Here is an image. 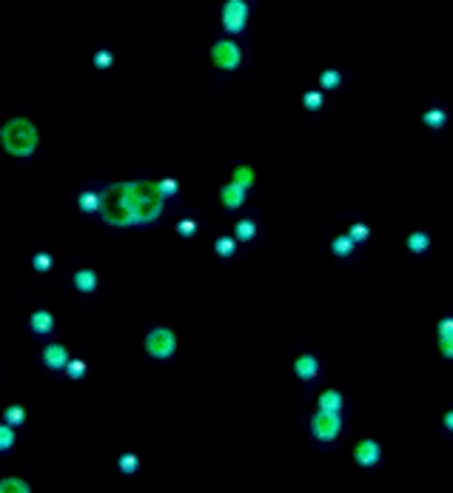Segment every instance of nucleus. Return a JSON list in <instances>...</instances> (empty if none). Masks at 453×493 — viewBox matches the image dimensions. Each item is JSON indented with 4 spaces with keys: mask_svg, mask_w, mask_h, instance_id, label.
<instances>
[{
    "mask_svg": "<svg viewBox=\"0 0 453 493\" xmlns=\"http://www.w3.org/2000/svg\"><path fill=\"white\" fill-rule=\"evenodd\" d=\"M123 192L135 225H148L160 217L165 200L157 192V183H123Z\"/></svg>",
    "mask_w": 453,
    "mask_h": 493,
    "instance_id": "obj_1",
    "label": "nucleus"
},
{
    "mask_svg": "<svg viewBox=\"0 0 453 493\" xmlns=\"http://www.w3.org/2000/svg\"><path fill=\"white\" fill-rule=\"evenodd\" d=\"M0 146L9 157L17 160H29L37 146H40V135H37V126L29 117H12L9 123H3L0 128Z\"/></svg>",
    "mask_w": 453,
    "mask_h": 493,
    "instance_id": "obj_2",
    "label": "nucleus"
},
{
    "mask_svg": "<svg viewBox=\"0 0 453 493\" xmlns=\"http://www.w3.org/2000/svg\"><path fill=\"white\" fill-rule=\"evenodd\" d=\"M143 348H146V354H148L151 359H172V356L177 354V334H174L172 328L157 325V328H151V331L146 334Z\"/></svg>",
    "mask_w": 453,
    "mask_h": 493,
    "instance_id": "obj_3",
    "label": "nucleus"
},
{
    "mask_svg": "<svg viewBox=\"0 0 453 493\" xmlns=\"http://www.w3.org/2000/svg\"><path fill=\"white\" fill-rule=\"evenodd\" d=\"M311 433L316 442H334L336 436L342 433V416L316 408V413L311 416Z\"/></svg>",
    "mask_w": 453,
    "mask_h": 493,
    "instance_id": "obj_4",
    "label": "nucleus"
},
{
    "mask_svg": "<svg viewBox=\"0 0 453 493\" xmlns=\"http://www.w3.org/2000/svg\"><path fill=\"white\" fill-rule=\"evenodd\" d=\"M248 14H251V9H248L245 0H225V6H222V29L229 32V34L245 32Z\"/></svg>",
    "mask_w": 453,
    "mask_h": 493,
    "instance_id": "obj_5",
    "label": "nucleus"
},
{
    "mask_svg": "<svg viewBox=\"0 0 453 493\" xmlns=\"http://www.w3.org/2000/svg\"><path fill=\"white\" fill-rule=\"evenodd\" d=\"M211 63L220 69V71H234L240 69L242 63V49L234 43V41H217L211 46Z\"/></svg>",
    "mask_w": 453,
    "mask_h": 493,
    "instance_id": "obj_6",
    "label": "nucleus"
},
{
    "mask_svg": "<svg viewBox=\"0 0 453 493\" xmlns=\"http://www.w3.org/2000/svg\"><path fill=\"white\" fill-rule=\"evenodd\" d=\"M69 359H71V354H69V348L63 343H46L40 348V365L46 371H51V374H63Z\"/></svg>",
    "mask_w": 453,
    "mask_h": 493,
    "instance_id": "obj_7",
    "label": "nucleus"
},
{
    "mask_svg": "<svg viewBox=\"0 0 453 493\" xmlns=\"http://www.w3.org/2000/svg\"><path fill=\"white\" fill-rule=\"evenodd\" d=\"M382 459V445L376 439H360L353 445V462L360 468H376Z\"/></svg>",
    "mask_w": 453,
    "mask_h": 493,
    "instance_id": "obj_8",
    "label": "nucleus"
},
{
    "mask_svg": "<svg viewBox=\"0 0 453 493\" xmlns=\"http://www.w3.org/2000/svg\"><path fill=\"white\" fill-rule=\"evenodd\" d=\"M29 334H34V336H51V331H54V325H58V319H54V314L49 311V308H37V311H32L29 314Z\"/></svg>",
    "mask_w": 453,
    "mask_h": 493,
    "instance_id": "obj_9",
    "label": "nucleus"
},
{
    "mask_svg": "<svg viewBox=\"0 0 453 493\" xmlns=\"http://www.w3.org/2000/svg\"><path fill=\"white\" fill-rule=\"evenodd\" d=\"M71 288L78 291L80 297H91L94 291L100 288V277L94 268H78L71 274Z\"/></svg>",
    "mask_w": 453,
    "mask_h": 493,
    "instance_id": "obj_10",
    "label": "nucleus"
},
{
    "mask_svg": "<svg viewBox=\"0 0 453 493\" xmlns=\"http://www.w3.org/2000/svg\"><path fill=\"white\" fill-rule=\"evenodd\" d=\"M245 197H248V188H242L240 183H225L220 188V203L225 205V211H237V208L245 205Z\"/></svg>",
    "mask_w": 453,
    "mask_h": 493,
    "instance_id": "obj_11",
    "label": "nucleus"
},
{
    "mask_svg": "<svg viewBox=\"0 0 453 493\" xmlns=\"http://www.w3.org/2000/svg\"><path fill=\"white\" fill-rule=\"evenodd\" d=\"M294 374H297V379H302V382H311V379L319 376V359L314 354H299L294 359Z\"/></svg>",
    "mask_w": 453,
    "mask_h": 493,
    "instance_id": "obj_12",
    "label": "nucleus"
},
{
    "mask_svg": "<svg viewBox=\"0 0 453 493\" xmlns=\"http://www.w3.org/2000/svg\"><path fill=\"white\" fill-rule=\"evenodd\" d=\"M100 203H103V192H97V188H83L78 194V211L86 217H94V214H100Z\"/></svg>",
    "mask_w": 453,
    "mask_h": 493,
    "instance_id": "obj_13",
    "label": "nucleus"
},
{
    "mask_svg": "<svg viewBox=\"0 0 453 493\" xmlns=\"http://www.w3.org/2000/svg\"><path fill=\"white\" fill-rule=\"evenodd\" d=\"M342 405H345V400H342V393L339 391H323L319 393V400H316L319 411H331V413H342Z\"/></svg>",
    "mask_w": 453,
    "mask_h": 493,
    "instance_id": "obj_14",
    "label": "nucleus"
},
{
    "mask_svg": "<svg viewBox=\"0 0 453 493\" xmlns=\"http://www.w3.org/2000/svg\"><path fill=\"white\" fill-rule=\"evenodd\" d=\"M214 254H217L220 260H231V257L237 254V237H234V234L217 237V240H214Z\"/></svg>",
    "mask_w": 453,
    "mask_h": 493,
    "instance_id": "obj_15",
    "label": "nucleus"
},
{
    "mask_svg": "<svg viewBox=\"0 0 453 493\" xmlns=\"http://www.w3.org/2000/svg\"><path fill=\"white\" fill-rule=\"evenodd\" d=\"M3 422H9L12 428H23L26 422H29V413H26V408L23 405H6L3 408Z\"/></svg>",
    "mask_w": 453,
    "mask_h": 493,
    "instance_id": "obj_16",
    "label": "nucleus"
},
{
    "mask_svg": "<svg viewBox=\"0 0 453 493\" xmlns=\"http://www.w3.org/2000/svg\"><path fill=\"white\" fill-rule=\"evenodd\" d=\"M353 249H356V242H353L348 234H339V237H334V240H331V254H334V257H339V260L351 257V254H353Z\"/></svg>",
    "mask_w": 453,
    "mask_h": 493,
    "instance_id": "obj_17",
    "label": "nucleus"
},
{
    "mask_svg": "<svg viewBox=\"0 0 453 493\" xmlns=\"http://www.w3.org/2000/svg\"><path fill=\"white\" fill-rule=\"evenodd\" d=\"M405 245H408L410 254H425V251L430 249V234H428V231H413V234L405 240Z\"/></svg>",
    "mask_w": 453,
    "mask_h": 493,
    "instance_id": "obj_18",
    "label": "nucleus"
},
{
    "mask_svg": "<svg viewBox=\"0 0 453 493\" xmlns=\"http://www.w3.org/2000/svg\"><path fill=\"white\" fill-rule=\"evenodd\" d=\"M14 445H17V428H12L9 422H0V457L14 450Z\"/></svg>",
    "mask_w": 453,
    "mask_h": 493,
    "instance_id": "obj_19",
    "label": "nucleus"
},
{
    "mask_svg": "<svg viewBox=\"0 0 453 493\" xmlns=\"http://www.w3.org/2000/svg\"><path fill=\"white\" fill-rule=\"evenodd\" d=\"M51 268H54V257H51L49 251H34V254H32V271H34V274L43 277V274H49Z\"/></svg>",
    "mask_w": 453,
    "mask_h": 493,
    "instance_id": "obj_20",
    "label": "nucleus"
},
{
    "mask_svg": "<svg viewBox=\"0 0 453 493\" xmlns=\"http://www.w3.org/2000/svg\"><path fill=\"white\" fill-rule=\"evenodd\" d=\"M63 374H66V376L71 379V382H80V379H83V376L89 374V365H86V359H74V356H71L69 363H66V368H63Z\"/></svg>",
    "mask_w": 453,
    "mask_h": 493,
    "instance_id": "obj_21",
    "label": "nucleus"
},
{
    "mask_svg": "<svg viewBox=\"0 0 453 493\" xmlns=\"http://www.w3.org/2000/svg\"><path fill=\"white\" fill-rule=\"evenodd\" d=\"M234 237H237V242H251L257 237V222L254 220H240L234 225Z\"/></svg>",
    "mask_w": 453,
    "mask_h": 493,
    "instance_id": "obj_22",
    "label": "nucleus"
},
{
    "mask_svg": "<svg viewBox=\"0 0 453 493\" xmlns=\"http://www.w3.org/2000/svg\"><path fill=\"white\" fill-rule=\"evenodd\" d=\"M117 470L126 473V477H135V473L140 470V457H137V453H120Z\"/></svg>",
    "mask_w": 453,
    "mask_h": 493,
    "instance_id": "obj_23",
    "label": "nucleus"
},
{
    "mask_svg": "<svg viewBox=\"0 0 453 493\" xmlns=\"http://www.w3.org/2000/svg\"><path fill=\"white\" fill-rule=\"evenodd\" d=\"M422 123H425L428 128H442V126L448 123V111H445V108H428L425 115H422Z\"/></svg>",
    "mask_w": 453,
    "mask_h": 493,
    "instance_id": "obj_24",
    "label": "nucleus"
},
{
    "mask_svg": "<svg viewBox=\"0 0 453 493\" xmlns=\"http://www.w3.org/2000/svg\"><path fill=\"white\" fill-rule=\"evenodd\" d=\"M231 180L240 183L242 188H251L254 180H257V174H254V168H251V165H237V168H234V174H231Z\"/></svg>",
    "mask_w": 453,
    "mask_h": 493,
    "instance_id": "obj_25",
    "label": "nucleus"
},
{
    "mask_svg": "<svg viewBox=\"0 0 453 493\" xmlns=\"http://www.w3.org/2000/svg\"><path fill=\"white\" fill-rule=\"evenodd\" d=\"M6 490H17V493H29V482L21 479V477H6V479H0V493H6Z\"/></svg>",
    "mask_w": 453,
    "mask_h": 493,
    "instance_id": "obj_26",
    "label": "nucleus"
},
{
    "mask_svg": "<svg viewBox=\"0 0 453 493\" xmlns=\"http://www.w3.org/2000/svg\"><path fill=\"white\" fill-rule=\"evenodd\" d=\"M323 103H325V94H323V91H314V89H311V91L302 94V106H305L308 111H319V108H323Z\"/></svg>",
    "mask_w": 453,
    "mask_h": 493,
    "instance_id": "obj_27",
    "label": "nucleus"
},
{
    "mask_svg": "<svg viewBox=\"0 0 453 493\" xmlns=\"http://www.w3.org/2000/svg\"><path fill=\"white\" fill-rule=\"evenodd\" d=\"M111 63H115V54H111V49H97V51H94V69H97V71H108Z\"/></svg>",
    "mask_w": 453,
    "mask_h": 493,
    "instance_id": "obj_28",
    "label": "nucleus"
},
{
    "mask_svg": "<svg viewBox=\"0 0 453 493\" xmlns=\"http://www.w3.org/2000/svg\"><path fill=\"white\" fill-rule=\"evenodd\" d=\"M339 83H342V71H336V69H328V71H323V74H319V86H323L325 91L336 89Z\"/></svg>",
    "mask_w": 453,
    "mask_h": 493,
    "instance_id": "obj_29",
    "label": "nucleus"
},
{
    "mask_svg": "<svg viewBox=\"0 0 453 493\" xmlns=\"http://www.w3.org/2000/svg\"><path fill=\"white\" fill-rule=\"evenodd\" d=\"M157 192L163 194V200H172V197L180 194V183H177L174 177H165V180L157 183Z\"/></svg>",
    "mask_w": 453,
    "mask_h": 493,
    "instance_id": "obj_30",
    "label": "nucleus"
},
{
    "mask_svg": "<svg viewBox=\"0 0 453 493\" xmlns=\"http://www.w3.org/2000/svg\"><path fill=\"white\" fill-rule=\"evenodd\" d=\"M348 237L353 240V242H368V237H371V229L365 222H353L351 229H348Z\"/></svg>",
    "mask_w": 453,
    "mask_h": 493,
    "instance_id": "obj_31",
    "label": "nucleus"
},
{
    "mask_svg": "<svg viewBox=\"0 0 453 493\" xmlns=\"http://www.w3.org/2000/svg\"><path fill=\"white\" fill-rule=\"evenodd\" d=\"M197 229H200V225H197L194 217H183V220L177 222V234H180V237H194Z\"/></svg>",
    "mask_w": 453,
    "mask_h": 493,
    "instance_id": "obj_32",
    "label": "nucleus"
},
{
    "mask_svg": "<svg viewBox=\"0 0 453 493\" xmlns=\"http://www.w3.org/2000/svg\"><path fill=\"white\" fill-rule=\"evenodd\" d=\"M439 354H442L445 359H453V331L439 336Z\"/></svg>",
    "mask_w": 453,
    "mask_h": 493,
    "instance_id": "obj_33",
    "label": "nucleus"
},
{
    "mask_svg": "<svg viewBox=\"0 0 453 493\" xmlns=\"http://www.w3.org/2000/svg\"><path fill=\"white\" fill-rule=\"evenodd\" d=\"M450 331H453V317H442V319H439V325H437V336L450 334Z\"/></svg>",
    "mask_w": 453,
    "mask_h": 493,
    "instance_id": "obj_34",
    "label": "nucleus"
},
{
    "mask_svg": "<svg viewBox=\"0 0 453 493\" xmlns=\"http://www.w3.org/2000/svg\"><path fill=\"white\" fill-rule=\"evenodd\" d=\"M442 425H445V431H450V433H453V411H448V413L442 416Z\"/></svg>",
    "mask_w": 453,
    "mask_h": 493,
    "instance_id": "obj_35",
    "label": "nucleus"
}]
</instances>
